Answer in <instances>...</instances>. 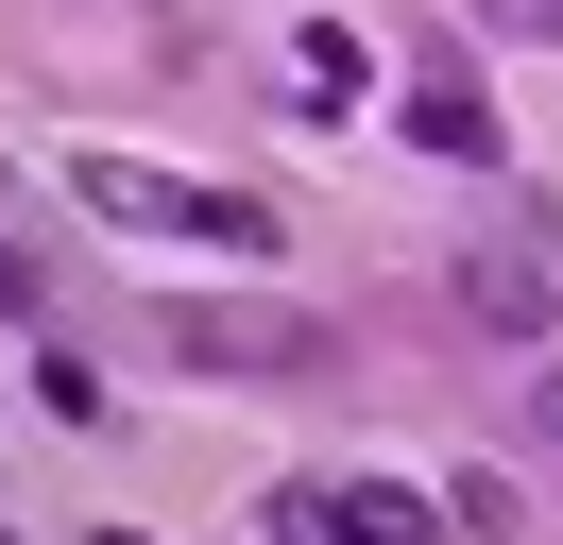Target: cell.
<instances>
[{
	"instance_id": "obj_8",
	"label": "cell",
	"mask_w": 563,
	"mask_h": 545,
	"mask_svg": "<svg viewBox=\"0 0 563 545\" xmlns=\"http://www.w3.org/2000/svg\"><path fill=\"white\" fill-rule=\"evenodd\" d=\"M0 324H35V272H18V256H0Z\"/></svg>"
},
{
	"instance_id": "obj_5",
	"label": "cell",
	"mask_w": 563,
	"mask_h": 545,
	"mask_svg": "<svg viewBox=\"0 0 563 545\" xmlns=\"http://www.w3.org/2000/svg\"><path fill=\"white\" fill-rule=\"evenodd\" d=\"M461 307H478V324H547V272H529V256H478V272H461Z\"/></svg>"
},
{
	"instance_id": "obj_6",
	"label": "cell",
	"mask_w": 563,
	"mask_h": 545,
	"mask_svg": "<svg viewBox=\"0 0 563 545\" xmlns=\"http://www.w3.org/2000/svg\"><path fill=\"white\" fill-rule=\"evenodd\" d=\"M478 18H495V34H563V0H478Z\"/></svg>"
},
{
	"instance_id": "obj_7",
	"label": "cell",
	"mask_w": 563,
	"mask_h": 545,
	"mask_svg": "<svg viewBox=\"0 0 563 545\" xmlns=\"http://www.w3.org/2000/svg\"><path fill=\"white\" fill-rule=\"evenodd\" d=\"M529 443H563V358H547V375H529Z\"/></svg>"
},
{
	"instance_id": "obj_2",
	"label": "cell",
	"mask_w": 563,
	"mask_h": 545,
	"mask_svg": "<svg viewBox=\"0 0 563 545\" xmlns=\"http://www.w3.org/2000/svg\"><path fill=\"white\" fill-rule=\"evenodd\" d=\"M461 494L427 477H324V494H274V545H444Z\"/></svg>"
},
{
	"instance_id": "obj_1",
	"label": "cell",
	"mask_w": 563,
	"mask_h": 545,
	"mask_svg": "<svg viewBox=\"0 0 563 545\" xmlns=\"http://www.w3.org/2000/svg\"><path fill=\"white\" fill-rule=\"evenodd\" d=\"M52 188L86 204V222H120V238H172V256H274V204L256 188H222V170H154V154H103V136H69L52 154Z\"/></svg>"
},
{
	"instance_id": "obj_4",
	"label": "cell",
	"mask_w": 563,
	"mask_h": 545,
	"mask_svg": "<svg viewBox=\"0 0 563 545\" xmlns=\"http://www.w3.org/2000/svg\"><path fill=\"white\" fill-rule=\"evenodd\" d=\"M290 86H308V120H342V102L376 86V52H358L342 18H308V34H290Z\"/></svg>"
},
{
	"instance_id": "obj_3",
	"label": "cell",
	"mask_w": 563,
	"mask_h": 545,
	"mask_svg": "<svg viewBox=\"0 0 563 545\" xmlns=\"http://www.w3.org/2000/svg\"><path fill=\"white\" fill-rule=\"evenodd\" d=\"M393 120H410V154H444V170H495V154H512V120L478 102V68H461V52H410Z\"/></svg>"
}]
</instances>
